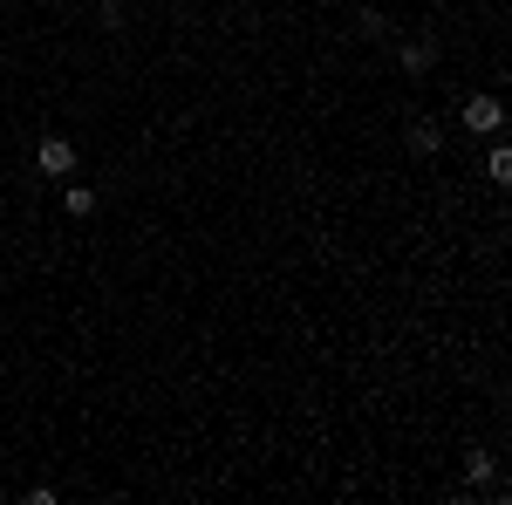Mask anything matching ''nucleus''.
Returning <instances> with one entry per match:
<instances>
[{"label":"nucleus","mask_w":512,"mask_h":505,"mask_svg":"<svg viewBox=\"0 0 512 505\" xmlns=\"http://www.w3.org/2000/svg\"><path fill=\"white\" fill-rule=\"evenodd\" d=\"M35 171L41 178H69V171H76V144H69L62 130H48V137L35 144Z\"/></svg>","instance_id":"1"},{"label":"nucleus","mask_w":512,"mask_h":505,"mask_svg":"<svg viewBox=\"0 0 512 505\" xmlns=\"http://www.w3.org/2000/svg\"><path fill=\"white\" fill-rule=\"evenodd\" d=\"M465 130L472 137H499L506 130V103L499 96H465Z\"/></svg>","instance_id":"2"},{"label":"nucleus","mask_w":512,"mask_h":505,"mask_svg":"<svg viewBox=\"0 0 512 505\" xmlns=\"http://www.w3.org/2000/svg\"><path fill=\"white\" fill-rule=\"evenodd\" d=\"M410 151H417V157H437V151H444V130H437L431 117H410Z\"/></svg>","instance_id":"3"},{"label":"nucleus","mask_w":512,"mask_h":505,"mask_svg":"<svg viewBox=\"0 0 512 505\" xmlns=\"http://www.w3.org/2000/svg\"><path fill=\"white\" fill-rule=\"evenodd\" d=\"M403 69H410V76H424V69H437V41H403Z\"/></svg>","instance_id":"4"},{"label":"nucleus","mask_w":512,"mask_h":505,"mask_svg":"<svg viewBox=\"0 0 512 505\" xmlns=\"http://www.w3.org/2000/svg\"><path fill=\"white\" fill-rule=\"evenodd\" d=\"M492 478H499V458L492 451H472L465 458V485H492Z\"/></svg>","instance_id":"5"},{"label":"nucleus","mask_w":512,"mask_h":505,"mask_svg":"<svg viewBox=\"0 0 512 505\" xmlns=\"http://www.w3.org/2000/svg\"><path fill=\"white\" fill-rule=\"evenodd\" d=\"M62 205H69L76 219H89V212H96V185H69V192H62Z\"/></svg>","instance_id":"6"},{"label":"nucleus","mask_w":512,"mask_h":505,"mask_svg":"<svg viewBox=\"0 0 512 505\" xmlns=\"http://www.w3.org/2000/svg\"><path fill=\"white\" fill-rule=\"evenodd\" d=\"M485 178H492V185H506V178H512V151H506V144H492V157H485Z\"/></svg>","instance_id":"7"}]
</instances>
